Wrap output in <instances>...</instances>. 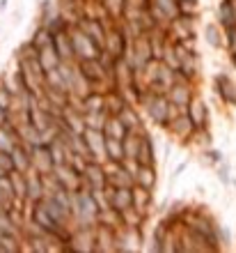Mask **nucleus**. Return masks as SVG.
<instances>
[{
  "mask_svg": "<svg viewBox=\"0 0 236 253\" xmlns=\"http://www.w3.org/2000/svg\"><path fill=\"white\" fill-rule=\"evenodd\" d=\"M33 219L37 221V223H39L46 233L55 235L58 240H60V237H62V240H69V237H71V235L65 230V223H60V221L55 219L51 212H48L46 207H44V203H41V200H37V203L33 205Z\"/></svg>",
  "mask_w": 236,
  "mask_h": 253,
  "instance_id": "nucleus-1",
  "label": "nucleus"
},
{
  "mask_svg": "<svg viewBox=\"0 0 236 253\" xmlns=\"http://www.w3.org/2000/svg\"><path fill=\"white\" fill-rule=\"evenodd\" d=\"M69 35H71L73 51H76V58H78V60H92V58H99L101 48L80 30L78 23H76V26H69Z\"/></svg>",
  "mask_w": 236,
  "mask_h": 253,
  "instance_id": "nucleus-2",
  "label": "nucleus"
},
{
  "mask_svg": "<svg viewBox=\"0 0 236 253\" xmlns=\"http://www.w3.org/2000/svg\"><path fill=\"white\" fill-rule=\"evenodd\" d=\"M195 16H188V14H179L177 19H172L168 23V35H170L172 42H195V23H193Z\"/></svg>",
  "mask_w": 236,
  "mask_h": 253,
  "instance_id": "nucleus-3",
  "label": "nucleus"
},
{
  "mask_svg": "<svg viewBox=\"0 0 236 253\" xmlns=\"http://www.w3.org/2000/svg\"><path fill=\"white\" fill-rule=\"evenodd\" d=\"M78 28L97 44L99 48H105V37H108V28L101 19H92V16H80Z\"/></svg>",
  "mask_w": 236,
  "mask_h": 253,
  "instance_id": "nucleus-4",
  "label": "nucleus"
},
{
  "mask_svg": "<svg viewBox=\"0 0 236 253\" xmlns=\"http://www.w3.org/2000/svg\"><path fill=\"white\" fill-rule=\"evenodd\" d=\"M83 180H85V184L90 189H105V187H108V173H105L103 164H101V161H97V159H92L85 166Z\"/></svg>",
  "mask_w": 236,
  "mask_h": 253,
  "instance_id": "nucleus-5",
  "label": "nucleus"
},
{
  "mask_svg": "<svg viewBox=\"0 0 236 253\" xmlns=\"http://www.w3.org/2000/svg\"><path fill=\"white\" fill-rule=\"evenodd\" d=\"M30 154H33V168H34V170H39L41 175L53 173V168H55V161H53L51 147L44 145V143H39V145L30 147Z\"/></svg>",
  "mask_w": 236,
  "mask_h": 253,
  "instance_id": "nucleus-6",
  "label": "nucleus"
},
{
  "mask_svg": "<svg viewBox=\"0 0 236 253\" xmlns=\"http://www.w3.org/2000/svg\"><path fill=\"white\" fill-rule=\"evenodd\" d=\"M87 140V147H90V152L97 161H108V152H105V133L101 129H90L87 126V131L83 133Z\"/></svg>",
  "mask_w": 236,
  "mask_h": 253,
  "instance_id": "nucleus-7",
  "label": "nucleus"
},
{
  "mask_svg": "<svg viewBox=\"0 0 236 253\" xmlns=\"http://www.w3.org/2000/svg\"><path fill=\"white\" fill-rule=\"evenodd\" d=\"M170 131L177 136V138H181V140H188V138H193L195 136V131H197V126H195V122H193V118L188 115V111L186 113H181V115H177L174 120L170 122Z\"/></svg>",
  "mask_w": 236,
  "mask_h": 253,
  "instance_id": "nucleus-8",
  "label": "nucleus"
},
{
  "mask_svg": "<svg viewBox=\"0 0 236 253\" xmlns=\"http://www.w3.org/2000/svg\"><path fill=\"white\" fill-rule=\"evenodd\" d=\"M168 97H170V101L174 106L188 111V104L193 101V87H190V83H177L174 87H170Z\"/></svg>",
  "mask_w": 236,
  "mask_h": 253,
  "instance_id": "nucleus-9",
  "label": "nucleus"
},
{
  "mask_svg": "<svg viewBox=\"0 0 236 253\" xmlns=\"http://www.w3.org/2000/svg\"><path fill=\"white\" fill-rule=\"evenodd\" d=\"M12 159H14L16 170H21V173L33 170V154H30V147L23 145V143H19V145L12 150Z\"/></svg>",
  "mask_w": 236,
  "mask_h": 253,
  "instance_id": "nucleus-10",
  "label": "nucleus"
},
{
  "mask_svg": "<svg viewBox=\"0 0 236 253\" xmlns=\"http://www.w3.org/2000/svg\"><path fill=\"white\" fill-rule=\"evenodd\" d=\"M138 164H142V166H154V143H151L149 133H140Z\"/></svg>",
  "mask_w": 236,
  "mask_h": 253,
  "instance_id": "nucleus-11",
  "label": "nucleus"
},
{
  "mask_svg": "<svg viewBox=\"0 0 236 253\" xmlns=\"http://www.w3.org/2000/svg\"><path fill=\"white\" fill-rule=\"evenodd\" d=\"M103 133L108 136V138L124 140L126 133H129V126L122 122V118H119V115H110V118H108V122H105V126H103Z\"/></svg>",
  "mask_w": 236,
  "mask_h": 253,
  "instance_id": "nucleus-12",
  "label": "nucleus"
},
{
  "mask_svg": "<svg viewBox=\"0 0 236 253\" xmlns=\"http://www.w3.org/2000/svg\"><path fill=\"white\" fill-rule=\"evenodd\" d=\"M188 115L193 118V122H195L197 129H204V125H206V120H209V113H206V106L202 104V99H197V97H193V101L188 104Z\"/></svg>",
  "mask_w": 236,
  "mask_h": 253,
  "instance_id": "nucleus-13",
  "label": "nucleus"
},
{
  "mask_svg": "<svg viewBox=\"0 0 236 253\" xmlns=\"http://www.w3.org/2000/svg\"><path fill=\"white\" fill-rule=\"evenodd\" d=\"M119 118H122V122H124L126 126H129V131H135V133H147L144 131V126H142V122H140V118H138V113L133 111L129 104H126L122 111H119Z\"/></svg>",
  "mask_w": 236,
  "mask_h": 253,
  "instance_id": "nucleus-14",
  "label": "nucleus"
},
{
  "mask_svg": "<svg viewBox=\"0 0 236 253\" xmlns=\"http://www.w3.org/2000/svg\"><path fill=\"white\" fill-rule=\"evenodd\" d=\"M151 205V189H144V187H133V207L138 210L140 214H147Z\"/></svg>",
  "mask_w": 236,
  "mask_h": 253,
  "instance_id": "nucleus-15",
  "label": "nucleus"
},
{
  "mask_svg": "<svg viewBox=\"0 0 236 253\" xmlns=\"http://www.w3.org/2000/svg\"><path fill=\"white\" fill-rule=\"evenodd\" d=\"M135 184L144 189H154L156 184V173H154V166H142L140 164L138 170H135Z\"/></svg>",
  "mask_w": 236,
  "mask_h": 253,
  "instance_id": "nucleus-16",
  "label": "nucleus"
},
{
  "mask_svg": "<svg viewBox=\"0 0 236 253\" xmlns=\"http://www.w3.org/2000/svg\"><path fill=\"white\" fill-rule=\"evenodd\" d=\"M105 152H108V159H112V161H124L126 159L124 140L108 138V136H105Z\"/></svg>",
  "mask_w": 236,
  "mask_h": 253,
  "instance_id": "nucleus-17",
  "label": "nucleus"
},
{
  "mask_svg": "<svg viewBox=\"0 0 236 253\" xmlns=\"http://www.w3.org/2000/svg\"><path fill=\"white\" fill-rule=\"evenodd\" d=\"M124 106H126V101L122 99V94H117V92H108V94H105V111H108L110 115H117Z\"/></svg>",
  "mask_w": 236,
  "mask_h": 253,
  "instance_id": "nucleus-18",
  "label": "nucleus"
},
{
  "mask_svg": "<svg viewBox=\"0 0 236 253\" xmlns=\"http://www.w3.org/2000/svg\"><path fill=\"white\" fill-rule=\"evenodd\" d=\"M87 111H105V94L103 92H90L85 97V113Z\"/></svg>",
  "mask_w": 236,
  "mask_h": 253,
  "instance_id": "nucleus-19",
  "label": "nucleus"
},
{
  "mask_svg": "<svg viewBox=\"0 0 236 253\" xmlns=\"http://www.w3.org/2000/svg\"><path fill=\"white\" fill-rule=\"evenodd\" d=\"M105 9L110 12V16H115V19H122L126 12V5H129V0H103Z\"/></svg>",
  "mask_w": 236,
  "mask_h": 253,
  "instance_id": "nucleus-20",
  "label": "nucleus"
},
{
  "mask_svg": "<svg viewBox=\"0 0 236 253\" xmlns=\"http://www.w3.org/2000/svg\"><path fill=\"white\" fill-rule=\"evenodd\" d=\"M218 85H220V92H223L225 99L230 101H236V92H234V85H232L227 79H223V76H218Z\"/></svg>",
  "mask_w": 236,
  "mask_h": 253,
  "instance_id": "nucleus-21",
  "label": "nucleus"
},
{
  "mask_svg": "<svg viewBox=\"0 0 236 253\" xmlns=\"http://www.w3.org/2000/svg\"><path fill=\"white\" fill-rule=\"evenodd\" d=\"M7 118H9V113H7L5 108L0 106V126H5V125H7Z\"/></svg>",
  "mask_w": 236,
  "mask_h": 253,
  "instance_id": "nucleus-22",
  "label": "nucleus"
},
{
  "mask_svg": "<svg viewBox=\"0 0 236 253\" xmlns=\"http://www.w3.org/2000/svg\"><path fill=\"white\" fill-rule=\"evenodd\" d=\"M206 33H209V40H211V44H218V35H216V28H209Z\"/></svg>",
  "mask_w": 236,
  "mask_h": 253,
  "instance_id": "nucleus-23",
  "label": "nucleus"
},
{
  "mask_svg": "<svg viewBox=\"0 0 236 253\" xmlns=\"http://www.w3.org/2000/svg\"><path fill=\"white\" fill-rule=\"evenodd\" d=\"M0 210H5V198H2V193H0Z\"/></svg>",
  "mask_w": 236,
  "mask_h": 253,
  "instance_id": "nucleus-24",
  "label": "nucleus"
}]
</instances>
